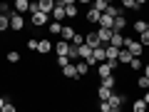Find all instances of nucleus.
Here are the masks:
<instances>
[{
    "mask_svg": "<svg viewBox=\"0 0 149 112\" xmlns=\"http://www.w3.org/2000/svg\"><path fill=\"white\" fill-rule=\"evenodd\" d=\"M124 50H127L132 57H142L144 48L139 45V40H134V37H124Z\"/></svg>",
    "mask_w": 149,
    "mask_h": 112,
    "instance_id": "nucleus-1",
    "label": "nucleus"
},
{
    "mask_svg": "<svg viewBox=\"0 0 149 112\" xmlns=\"http://www.w3.org/2000/svg\"><path fill=\"white\" fill-rule=\"evenodd\" d=\"M114 67H117L114 62H102V65H97V75H100V80H104V77L114 75Z\"/></svg>",
    "mask_w": 149,
    "mask_h": 112,
    "instance_id": "nucleus-2",
    "label": "nucleus"
},
{
    "mask_svg": "<svg viewBox=\"0 0 149 112\" xmlns=\"http://www.w3.org/2000/svg\"><path fill=\"white\" fill-rule=\"evenodd\" d=\"M32 25H37V27H42V25H50V18L47 15H42L40 10H32Z\"/></svg>",
    "mask_w": 149,
    "mask_h": 112,
    "instance_id": "nucleus-3",
    "label": "nucleus"
},
{
    "mask_svg": "<svg viewBox=\"0 0 149 112\" xmlns=\"http://www.w3.org/2000/svg\"><path fill=\"white\" fill-rule=\"evenodd\" d=\"M37 10L50 18V15H52V10H55V3H52V0H40V3H37Z\"/></svg>",
    "mask_w": 149,
    "mask_h": 112,
    "instance_id": "nucleus-4",
    "label": "nucleus"
},
{
    "mask_svg": "<svg viewBox=\"0 0 149 112\" xmlns=\"http://www.w3.org/2000/svg\"><path fill=\"white\" fill-rule=\"evenodd\" d=\"M67 52H70V43L57 40V43H55V55H57V57H67Z\"/></svg>",
    "mask_w": 149,
    "mask_h": 112,
    "instance_id": "nucleus-5",
    "label": "nucleus"
},
{
    "mask_svg": "<svg viewBox=\"0 0 149 112\" xmlns=\"http://www.w3.org/2000/svg\"><path fill=\"white\" fill-rule=\"evenodd\" d=\"M85 43L90 45L92 50H95V48H104V45L100 43V37H97V32H95V30H92V32H87V35H85Z\"/></svg>",
    "mask_w": 149,
    "mask_h": 112,
    "instance_id": "nucleus-6",
    "label": "nucleus"
},
{
    "mask_svg": "<svg viewBox=\"0 0 149 112\" xmlns=\"http://www.w3.org/2000/svg\"><path fill=\"white\" fill-rule=\"evenodd\" d=\"M10 27H13V30H22V27H25V20H22V15H17V13H13V15H10Z\"/></svg>",
    "mask_w": 149,
    "mask_h": 112,
    "instance_id": "nucleus-7",
    "label": "nucleus"
},
{
    "mask_svg": "<svg viewBox=\"0 0 149 112\" xmlns=\"http://www.w3.org/2000/svg\"><path fill=\"white\" fill-rule=\"evenodd\" d=\"M109 48H117V50H122V48H124V35H122V32H112Z\"/></svg>",
    "mask_w": 149,
    "mask_h": 112,
    "instance_id": "nucleus-8",
    "label": "nucleus"
},
{
    "mask_svg": "<svg viewBox=\"0 0 149 112\" xmlns=\"http://www.w3.org/2000/svg\"><path fill=\"white\" fill-rule=\"evenodd\" d=\"M77 35V30L74 27H70V25H62V32H60V37H62L65 43H72V37Z\"/></svg>",
    "mask_w": 149,
    "mask_h": 112,
    "instance_id": "nucleus-9",
    "label": "nucleus"
},
{
    "mask_svg": "<svg viewBox=\"0 0 149 112\" xmlns=\"http://www.w3.org/2000/svg\"><path fill=\"white\" fill-rule=\"evenodd\" d=\"M97 37H100V43H102V45H109V40H112V30L97 27Z\"/></svg>",
    "mask_w": 149,
    "mask_h": 112,
    "instance_id": "nucleus-10",
    "label": "nucleus"
},
{
    "mask_svg": "<svg viewBox=\"0 0 149 112\" xmlns=\"http://www.w3.org/2000/svg\"><path fill=\"white\" fill-rule=\"evenodd\" d=\"M100 18H102L100 10H95V8H90V10H87V22H92V25H100Z\"/></svg>",
    "mask_w": 149,
    "mask_h": 112,
    "instance_id": "nucleus-11",
    "label": "nucleus"
},
{
    "mask_svg": "<svg viewBox=\"0 0 149 112\" xmlns=\"http://www.w3.org/2000/svg\"><path fill=\"white\" fill-rule=\"evenodd\" d=\"M107 102H109L112 107H122L124 102H127V95H114V92H112V97H109Z\"/></svg>",
    "mask_w": 149,
    "mask_h": 112,
    "instance_id": "nucleus-12",
    "label": "nucleus"
},
{
    "mask_svg": "<svg viewBox=\"0 0 149 112\" xmlns=\"http://www.w3.org/2000/svg\"><path fill=\"white\" fill-rule=\"evenodd\" d=\"M74 67H77V77H85V75L90 72V65H87L85 60H77V62H74Z\"/></svg>",
    "mask_w": 149,
    "mask_h": 112,
    "instance_id": "nucleus-13",
    "label": "nucleus"
},
{
    "mask_svg": "<svg viewBox=\"0 0 149 112\" xmlns=\"http://www.w3.org/2000/svg\"><path fill=\"white\" fill-rule=\"evenodd\" d=\"M104 52H107V62H114V65H117V57H119V50L117 48H109V45H107Z\"/></svg>",
    "mask_w": 149,
    "mask_h": 112,
    "instance_id": "nucleus-14",
    "label": "nucleus"
},
{
    "mask_svg": "<svg viewBox=\"0 0 149 112\" xmlns=\"http://www.w3.org/2000/svg\"><path fill=\"white\" fill-rule=\"evenodd\" d=\"M65 15L67 18H77V5L72 0H65Z\"/></svg>",
    "mask_w": 149,
    "mask_h": 112,
    "instance_id": "nucleus-15",
    "label": "nucleus"
},
{
    "mask_svg": "<svg viewBox=\"0 0 149 112\" xmlns=\"http://www.w3.org/2000/svg\"><path fill=\"white\" fill-rule=\"evenodd\" d=\"M124 27H127V18H124V15H119L117 20H114V25H112V32H122Z\"/></svg>",
    "mask_w": 149,
    "mask_h": 112,
    "instance_id": "nucleus-16",
    "label": "nucleus"
},
{
    "mask_svg": "<svg viewBox=\"0 0 149 112\" xmlns=\"http://www.w3.org/2000/svg\"><path fill=\"white\" fill-rule=\"evenodd\" d=\"M77 52H80V60H90L92 57V48H90V45H80V48H77Z\"/></svg>",
    "mask_w": 149,
    "mask_h": 112,
    "instance_id": "nucleus-17",
    "label": "nucleus"
},
{
    "mask_svg": "<svg viewBox=\"0 0 149 112\" xmlns=\"http://www.w3.org/2000/svg\"><path fill=\"white\" fill-rule=\"evenodd\" d=\"M65 8H60V5H55V10H52V22H62L65 20Z\"/></svg>",
    "mask_w": 149,
    "mask_h": 112,
    "instance_id": "nucleus-18",
    "label": "nucleus"
},
{
    "mask_svg": "<svg viewBox=\"0 0 149 112\" xmlns=\"http://www.w3.org/2000/svg\"><path fill=\"white\" fill-rule=\"evenodd\" d=\"M114 85H117V77H114V75H109V77H104V80L100 82V87H107V90H112V92H114Z\"/></svg>",
    "mask_w": 149,
    "mask_h": 112,
    "instance_id": "nucleus-19",
    "label": "nucleus"
},
{
    "mask_svg": "<svg viewBox=\"0 0 149 112\" xmlns=\"http://www.w3.org/2000/svg\"><path fill=\"white\" fill-rule=\"evenodd\" d=\"M50 50H52V43H50V40H40V43H37V52L40 55H47Z\"/></svg>",
    "mask_w": 149,
    "mask_h": 112,
    "instance_id": "nucleus-20",
    "label": "nucleus"
},
{
    "mask_svg": "<svg viewBox=\"0 0 149 112\" xmlns=\"http://www.w3.org/2000/svg\"><path fill=\"white\" fill-rule=\"evenodd\" d=\"M30 10V3L27 0H15V13L17 15H22V13H27Z\"/></svg>",
    "mask_w": 149,
    "mask_h": 112,
    "instance_id": "nucleus-21",
    "label": "nucleus"
},
{
    "mask_svg": "<svg viewBox=\"0 0 149 112\" xmlns=\"http://www.w3.org/2000/svg\"><path fill=\"white\" fill-rule=\"evenodd\" d=\"M112 25H114V18H109V15H104V13H102V18H100V27L112 30Z\"/></svg>",
    "mask_w": 149,
    "mask_h": 112,
    "instance_id": "nucleus-22",
    "label": "nucleus"
},
{
    "mask_svg": "<svg viewBox=\"0 0 149 112\" xmlns=\"http://www.w3.org/2000/svg\"><path fill=\"white\" fill-rule=\"evenodd\" d=\"M62 75L67 77V80H74V77H77V67H74V62L67 65V67H62Z\"/></svg>",
    "mask_w": 149,
    "mask_h": 112,
    "instance_id": "nucleus-23",
    "label": "nucleus"
},
{
    "mask_svg": "<svg viewBox=\"0 0 149 112\" xmlns=\"http://www.w3.org/2000/svg\"><path fill=\"white\" fill-rule=\"evenodd\" d=\"M132 60H134V57H132V55H129V52H127V50H124V48L119 50V57H117V62H122V65H129V62H132Z\"/></svg>",
    "mask_w": 149,
    "mask_h": 112,
    "instance_id": "nucleus-24",
    "label": "nucleus"
},
{
    "mask_svg": "<svg viewBox=\"0 0 149 112\" xmlns=\"http://www.w3.org/2000/svg\"><path fill=\"white\" fill-rule=\"evenodd\" d=\"M142 5H144V3H134V0H124V3H122L124 10H142Z\"/></svg>",
    "mask_w": 149,
    "mask_h": 112,
    "instance_id": "nucleus-25",
    "label": "nucleus"
},
{
    "mask_svg": "<svg viewBox=\"0 0 149 112\" xmlns=\"http://www.w3.org/2000/svg\"><path fill=\"white\" fill-rule=\"evenodd\" d=\"M134 32H137V35H144V32H147V20H137L134 22V27H132Z\"/></svg>",
    "mask_w": 149,
    "mask_h": 112,
    "instance_id": "nucleus-26",
    "label": "nucleus"
},
{
    "mask_svg": "<svg viewBox=\"0 0 149 112\" xmlns=\"http://www.w3.org/2000/svg\"><path fill=\"white\" fill-rule=\"evenodd\" d=\"M97 97H100V102L109 100V97H112V90H107V87H100V90H97Z\"/></svg>",
    "mask_w": 149,
    "mask_h": 112,
    "instance_id": "nucleus-27",
    "label": "nucleus"
},
{
    "mask_svg": "<svg viewBox=\"0 0 149 112\" xmlns=\"http://www.w3.org/2000/svg\"><path fill=\"white\" fill-rule=\"evenodd\" d=\"M147 107H149V105H147V102H144V100H134L132 110H134V112H147Z\"/></svg>",
    "mask_w": 149,
    "mask_h": 112,
    "instance_id": "nucleus-28",
    "label": "nucleus"
},
{
    "mask_svg": "<svg viewBox=\"0 0 149 112\" xmlns=\"http://www.w3.org/2000/svg\"><path fill=\"white\" fill-rule=\"evenodd\" d=\"M92 8H95V10H100V13H104L107 8H109V3H107V0H95V3H92Z\"/></svg>",
    "mask_w": 149,
    "mask_h": 112,
    "instance_id": "nucleus-29",
    "label": "nucleus"
},
{
    "mask_svg": "<svg viewBox=\"0 0 149 112\" xmlns=\"http://www.w3.org/2000/svg\"><path fill=\"white\" fill-rule=\"evenodd\" d=\"M47 30L52 32V35H60V32H62V22H52V20H50V25H47Z\"/></svg>",
    "mask_w": 149,
    "mask_h": 112,
    "instance_id": "nucleus-30",
    "label": "nucleus"
},
{
    "mask_svg": "<svg viewBox=\"0 0 149 112\" xmlns=\"http://www.w3.org/2000/svg\"><path fill=\"white\" fill-rule=\"evenodd\" d=\"M10 27V15H0V32H5Z\"/></svg>",
    "mask_w": 149,
    "mask_h": 112,
    "instance_id": "nucleus-31",
    "label": "nucleus"
},
{
    "mask_svg": "<svg viewBox=\"0 0 149 112\" xmlns=\"http://www.w3.org/2000/svg\"><path fill=\"white\" fill-rule=\"evenodd\" d=\"M129 67H132L134 72H139V70H144V62H142V60H139V57H134L132 62H129Z\"/></svg>",
    "mask_w": 149,
    "mask_h": 112,
    "instance_id": "nucleus-32",
    "label": "nucleus"
},
{
    "mask_svg": "<svg viewBox=\"0 0 149 112\" xmlns=\"http://www.w3.org/2000/svg\"><path fill=\"white\" fill-rule=\"evenodd\" d=\"M137 85L142 87V90H149V77H144V75H139V77H137Z\"/></svg>",
    "mask_w": 149,
    "mask_h": 112,
    "instance_id": "nucleus-33",
    "label": "nucleus"
},
{
    "mask_svg": "<svg viewBox=\"0 0 149 112\" xmlns=\"http://www.w3.org/2000/svg\"><path fill=\"white\" fill-rule=\"evenodd\" d=\"M72 45H74V48H80V45H85V35H82V32H77V35L72 37Z\"/></svg>",
    "mask_w": 149,
    "mask_h": 112,
    "instance_id": "nucleus-34",
    "label": "nucleus"
},
{
    "mask_svg": "<svg viewBox=\"0 0 149 112\" xmlns=\"http://www.w3.org/2000/svg\"><path fill=\"white\" fill-rule=\"evenodd\" d=\"M8 62L17 65V62H20V52H15V50H13V52H8Z\"/></svg>",
    "mask_w": 149,
    "mask_h": 112,
    "instance_id": "nucleus-35",
    "label": "nucleus"
},
{
    "mask_svg": "<svg viewBox=\"0 0 149 112\" xmlns=\"http://www.w3.org/2000/svg\"><path fill=\"white\" fill-rule=\"evenodd\" d=\"M139 45H142V48H149V30L144 32V35H139Z\"/></svg>",
    "mask_w": 149,
    "mask_h": 112,
    "instance_id": "nucleus-36",
    "label": "nucleus"
},
{
    "mask_svg": "<svg viewBox=\"0 0 149 112\" xmlns=\"http://www.w3.org/2000/svg\"><path fill=\"white\" fill-rule=\"evenodd\" d=\"M55 62H57V67H67V65H72V62H70V57H57Z\"/></svg>",
    "mask_w": 149,
    "mask_h": 112,
    "instance_id": "nucleus-37",
    "label": "nucleus"
},
{
    "mask_svg": "<svg viewBox=\"0 0 149 112\" xmlns=\"http://www.w3.org/2000/svg\"><path fill=\"white\" fill-rule=\"evenodd\" d=\"M0 15H13V13H10V5H8V3H0Z\"/></svg>",
    "mask_w": 149,
    "mask_h": 112,
    "instance_id": "nucleus-38",
    "label": "nucleus"
},
{
    "mask_svg": "<svg viewBox=\"0 0 149 112\" xmlns=\"http://www.w3.org/2000/svg\"><path fill=\"white\" fill-rule=\"evenodd\" d=\"M37 43H40V40H35V37H32V40H27V48H30L32 52H37Z\"/></svg>",
    "mask_w": 149,
    "mask_h": 112,
    "instance_id": "nucleus-39",
    "label": "nucleus"
},
{
    "mask_svg": "<svg viewBox=\"0 0 149 112\" xmlns=\"http://www.w3.org/2000/svg\"><path fill=\"white\" fill-rule=\"evenodd\" d=\"M109 110H112V105H109L107 100H104V102H100V112H109Z\"/></svg>",
    "mask_w": 149,
    "mask_h": 112,
    "instance_id": "nucleus-40",
    "label": "nucleus"
},
{
    "mask_svg": "<svg viewBox=\"0 0 149 112\" xmlns=\"http://www.w3.org/2000/svg\"><path fill=\"white\" fill-rule=\"evenodd\" d=\"M0 112H17V110H15V105H10V102H5V107H3Z\"/></svg>",
    "mask_w": 149,
    "mask_h": 112,
    "instance_id": "nucleus-41",
    "label": "nucleus"
},
{
    "mask_svg": "<svg viewBox=\"0 0 149 112\" xmlns=\"http://www.w3.org/2000/svg\"><path fill=\"white\" fill-rule=\"evenodd\" d=\"M5 102H8V100H5V97H3V95H0V110L5 107Z\"/></svg>",
    "mask_w": 149,
    "mask_h": 112,
    "instance_id": "nucleus-42",
    "label": "nucleus"
},
{
    "mask_svg": "<svg viewBox=\"0 0 149 112\" xmlns=\"http://www.w3.org/2000/svg\"><path fill=\"white\" fill-rule=\"evenodd\" d=\"M142 100H144V102H147V105H149V90L144 92V97H142Z\"/></svg>",
    "mask_w": 149,
    "mask_h": 112,
    "instance_id": "nucleus-43",
    "label": "nucleus"
},
{
    "mask_svg": "<svg viewBox=\"0 0 149 112\" xmlns=\"http://www.w3.org/2000/svg\"><path fill=\"white\" fill-rule=\"evenodd\" d=\"M144 77H149V65H144Z\"/></svg>",
    "mask_w": 149,
    "mask_h": 112,
    "instance_id": "nucleus-44",
    "label": "nucleus"
},
{
    "mask_svg": "<svg viewBox=\"0 0 149 112\" xmlns=\"http://www.w3.org/2000/svg\"><path fill=\"white\" fill-rule=\"evenodd\" d=\"M109 112H122V110H119V107H112V110Z\"/></svg>",
    "mask_w": 149,
    "mask_h": 112,
    "instance_id": "nucleus-45",
    "label": "nucleus"
}]
</instances>
